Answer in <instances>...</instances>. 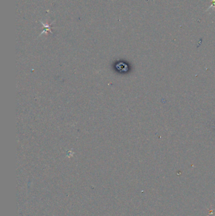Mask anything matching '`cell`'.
<instances>
[{"label": "cell", "instance_id": "1", "mask_svg": "<svg viewBox=\"0 0 215 216\" xmlns=\"http://www.w3.org/2000/svg\"><path fill=\"white\" fill-rule=\"evenodd\" d=\"M212 7H215V0H212V5L211 6H210V7L206 10V12L210 10V9H211V8H212Z\"/></svg>", "mask_w": 215, "mask_h": 216}]
</instances>
